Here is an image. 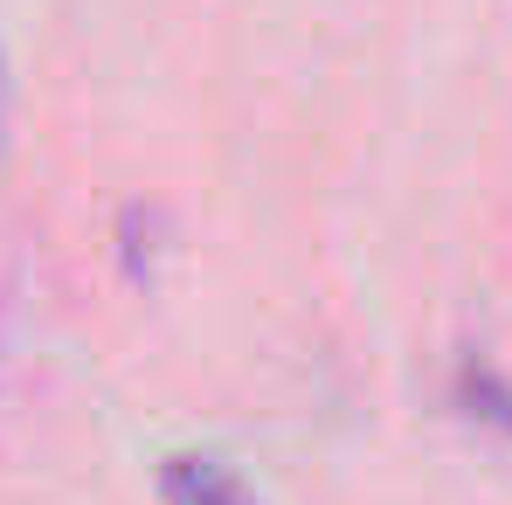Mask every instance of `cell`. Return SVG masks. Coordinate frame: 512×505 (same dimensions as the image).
<instances>
[{
	"mask_svg": "<svg viewBox=\"0 0 512 505\" xmlns=\"http://www.w3.org/2000/svg\"><path fill=\"white\" fill-rule=\"evenodd\" d=\"M7 97H14V77H7V56H0V146H7Z\"/></svg>",
	"mask_w": 512,
	"mask_h": 505,
	"instance_id": "3957f363",
	"label": "cell"
},
{
	"mask_svg": "<svg viewBox=\"0 0 512 505\" xmlns=\"http://www.w3.org/2000/svg\"><path fill=\"white\" fill-rule=\"evenodd\" d=\"M160 505H256L250 478L215 450H173L160 464Z\"/></svg>",
	"mask_w": 512,
	"mask_h": 505,
	"instance_id": "6da1fadb",
	"label": "cell"
},
{
	"mask_svg": "<svg viewBox=\"0 0 512 505\" xmlns=\"http://www.w3.org/2000/svg\"><path fill=\"white\" fill-rule=\"evenodd\" d=\"M450 409L471 422V429H492L512 443V374L492 353H464L450 367Z\"/></svg>",
	"mask_w": 512,
	"mask_h": 505,
	"instance_id": "7a4b0ae2",
	"label": "cell"
}]
</instances>
